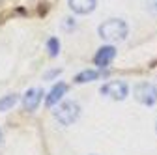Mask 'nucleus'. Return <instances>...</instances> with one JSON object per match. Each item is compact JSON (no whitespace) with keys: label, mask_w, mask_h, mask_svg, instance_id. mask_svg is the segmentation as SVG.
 I'll return each instance as SVG.
<instances>
[{"label":"nucleus","mask_w":157,"mask_h":155,"mask_svg":"<svg viewBox=\"0 0 157 155\" xmlns=\"http://www.w3.org/2000/svg\"><path fill=\"white\" fill-rule=\"evenodd\" d=\"M148 11L157 15V0H148Z\"/></svg>","instance_id":"nucleus-12"},{"label":"nucleus","mask_w":157,"mask_h":155,"mask_svg":"<svg viewBox=\"0 0 157 155\" xmlns=\"http://www.w3.org/2000/svg\"><path fill=\"white\" fill-rule=\"evenodd\" d=\"M99 75H101L99 71H94V69H84V71H81V73H78V75L75 77V82H77V84H82V82H92V81H95Z\"/></svg>","instance_id":"nucleus-9"},{"label":"nucleus","mask_w":157,"mask_h":155,"mask_svg":"<svg viewBox=\"0 0 157 155\" xmlns=\"http://www.w3.org/2000/svg\"><path fill=\"white\" fill-rule=\"evenodd\" d=\"M99 92H101L103 95H107V97L114 99V101H122V99L127 97L129 86H127L125 82H122V81H110V82L103 84Z\"/></svg>","instance_id":"nucleus-3"},{"label":"nucleus","mask_w":157,"mask_h":155,"mask_svg":"<svg viewBox=\"0 0 157 155\" xmlns=\"http://www.w3.org/2000/svg\"><path fill=\"white\" fill-rule=\"evenodd\" d=\"M67 92V86L64 84V82H60V84H56L52 90H51V93L47 95V99H45V105L47 107H52V105H56L58 101H60L62 97H64V93Z\"/></svg>","instance_id":"nucleus-8"},{"label":"nucleus","mask_w":157,"mask_h":155,"mask_svg":"<svg viewBox=\"0 0 157 155\" xmlns=\"http://www.w3.org/2000/svg\"><path fill=\"white\" fill-rule=\"evenodd\" d=\"M41 97H43V90L32 88V90H28V92L25 93V97H23V107H25L28 112H32V110L37 108V105H39V101H41Z\"/></svg>","instance_id":"nucleus-6"},{"label":"nucleus","mask_w":157,"mask_h":155,"mask_svg":"<svg viewBox=\"0 0 157 155\" xmlns=\"http://www.w3.org/2000/svg\"><path fill=\"white\" fill-rule=\"evenodd\" d=\"M69 8L78 15H86L95 9V0H69Z\"/></svg>","instance_id":"nucleus-7"},{"label":"nucleus","mask_w":157,"mask_h":155,"mask_svg":"<svg viewBox=\"0 0 157 155\" xmlns=\"http://www.w3.org/2000/svg\"><path fill=\"white\" fill-rule=\"evenodd\" d=\"M17 101H19V95H15V93H10V95H6V97H2L0 99V112L10 110Z\"/></svg>","instance_id":"nucleus-10"},{"label":"nucleus","mask_w":157,"mask_h":155,"mask_svg":"<svg viewBox=\"0 0 157 155\" xmlns=\"http://www.w3.org/2000/svg\"><path fill=\"white\" fill-rule=\"evenodd\" d=\"M127 25L122 19H109L99 26V36L107 41H124L127 37Z\"/></svg>","instance_id":"nucleus-1"},{"label":"nucleus","mask_w":157,"mask_h":155,"mask_svg":"<svg viewBox=\"0 0 157 155\" xmlns=\"http://www.w3.org/2000/svg\"><path fill=\"white\" fill-rule=\"evenodd\" d=\"M135 99L142 103V105H148L151 107L155 101H157V88L150 82H140V84H136L135 86Z\"/></svg>","instance_id":"nucleus-4"},{"label":"nucleus","mask_w":157,"mask_h":155,"mask_svg":"<svg viewBox=\"0 0 157 155\" xmlns=\"http://www.w3.org/2000/svg\"><path fill=\"white\" fill-rule=\"evenodd\" d=\"M114 56H116V49L112 45H105V47H101L99 51H97V54L94 56V62L99 67H107L114 60Z\"/></svg>","instance_id":"nucleus-5"},{"label":"nucleus","mask_w":157,"mask_h":155,"mask_svg":"<svg viewBox=\"0 0 157 155\" xmlns=\"http://www.w3.org/2000/svg\"><path fill=\"white\" fill-rule=\"evenodd\" d=\"M155 127H157V125H155Z\"/></svg>","instance_id":"nucleus-15"},{"label":"nucleus","mask_w":157,"mask_h":155,"mask_svg":"<svg viewBox=\"0 0 157 155\" xmlns=\"http://www.w3.org/2000/svg\"><path fill=\"white\" fill-rule=\"evenodd\" d=\"M62 73V69H52V71H49L47 75H45V79L49 81V79H52V77H56V75H60Z\"/></svg>","instance_id":"nucleus-13"},{"label":"nucleus","mask_w":157,"mask_h":155,"mask_svg":"<svg viewBox=\"0 0 157 155\" xmlns=\"http://www.w3.org/2000/svg\"><path fill=\"white\" fill-rule=\"evenodd\" d=\"M0 140H2V131H0Z\"/></svg>","instance_id":"nucleus-14"},{"label":"nucleus","mask_w":157,"mask_h":155,"mask_svg":"<svg viewBox=\"0 0 157 155\" xmlns=\"http://www.w3.org/2000/svg\"><path fill=\"white\" fill-rule=\"evenodd\" d=\"M47 49H49L51 56H58V52H60V41H58L56 37H51L47 41Z\"/></svg>","instance_id":"nucleus-11"},{"label":"nucleus","mask_w":157,"mask_h":155,"mask_svg":"<svg viewBox=\"0 0 157 155\" xmlns=\"http://www.w3.org/2000/svg\"><path fill=\"white\" fill-rule=\"evenodd\" d=\"M78 116H81V107L77 101H64L54 110V118L62 125H71L73 122H77Z\"/></svg>","instance_id":"nucleus-2"}]
</instances>
